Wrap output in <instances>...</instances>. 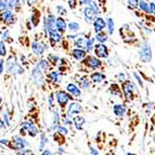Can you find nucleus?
I'll use <instances>...</instances> for the list:
<instances>
[{"label": "nucleus", "instance_id": "obj_1", "mask_svg": "<svg viewBox=\"0 0 155 155\" xmlns=\"http://www.w3.org/2000/svg\"><path fill=\"white\" fill-rule=\"evenodd\" d=\"M7 70L11 74H23L24 70L21 67V65L18 63V60L15 57H10L7 61Z\"/></svg>", "mask_w": 155, "mask_h": 155}, {"label": "nucleus", "instance_id": "obj_2", "mask_svg": "<svg viewBox=\"0 0 155 155\" xmlns=\"http://www.w3.org/2000/svg\"><path fill=\"white\" fill-rule=\"evenodd\" d=\"M122 89H123V93H124L125 98H126L127 101H131L134 100V94L136 92V88H134V86L132 85V83L130 80H124L123 81V86H122Z\"/></svg>", "mask_w": 155, "mask_h": 155}, {"label": "nucleus", "instance_id": "obj_3", "mask_svg": "<svg viewBox=\"0 0 155 155\" xmlns=\"http://www.w3.org/2000/svg\"><path fill=\"white\" fill-rule=\"evenodd\" d=\"M81 64L87 66L88 68H91V70H99L102 67V62L99 60V58L92 57V55H88V57L84 58V61Z\"/></svg>", "mask_w": 155, "mask_h": 155}, {"label": "nucleus", "instance_id": "obj_4", "mask_svg": "<svg viewBox=\"0 0 155 155\" xmlns=\"http://www.w3.org/2000/svg\"><path fill=\"white\" fill-rule=\"evenodd\" d=\"M85 18L86 22H92L98 15V7L94 2L91 1L90 5H87V8L85 9Z\"/></svg>", "mask_w": 155, "mask_h": 155}, {"label": "nucleus", "instance_id": "obj_5", "mask_svg": "<svg viewBox=\"0 0 155 155\" xmlns=\"http://www.w3.org/2000/svg\"><path fill=\"white\" fill-rule=\"evenodd\" d=\"M140 60L142 62H150L151 59H152V50H151L150 45L147 42H144L141 47V50H140Z\"/></svg>", "mask_w": 155, "mask_h": 155}, {"label": "nucleus", "instance_id": "obj_6", "mask_svg": "<svg viewBox=\"0 0 155 155\" xmlns=\"http://www.w3.org/2000/svg\"><path fill=\"white\" fill-rule=\"evenodd\" d=\"M45 73L41 72V71L39 70L38 67L35 66L34 67L33 72H31V80L34 81V84L36 86H41L42 84L45 83V76H44Z\"/></svg>", "mask_w": 155, "mask_h": 155}, {"label": "nucleus", "instance_id": "obj_7", "mask_svg": "<svg viewBox=\"0 0 155 155\" xmlns=\"http://www.w3.org/2000/svg\"><path fill=\"white\" fill-rule=\"evenodd\" d=\"M93 50H94V53H96L97 58H99V59H105V58L109 57V49L102 42L96 45V46L93 47Z\"/></svg>", "mask_w": 155, "mask_h": 155}, {"label": "nucleus", "instance_id": "obj_8", "mask_svg": "<svg viewBox=\"0 0 155 155\" xmlns=\"http://www.w3.org/2000/svg\"><path fill=\"white\" fill-rule=\"evenodd\" d=\"M71 96L70 94H67L65 91H62L60 90L57 92V101L58 103H59V105L63 109H65V106H66V104L68 103V101L71 100Z\"/></svg>", "mask_w": 155, "mask_h": 155}, {"label": "nucleus", "instance_id": "obj_9", "mask_svg": "<svg viewBox=\"0 0 155 155\" xmlns=\"http://www.w3.org/2000/svg\"><path fill=\"white\" fill-rule=\"evenodd\" d=\"M12 143H13L12 149H14V150H16V151L23 150V149H25V147L28 145V143L26 142V140L23 139L22 137H20V136H15V137L13 138Z\"/></svg>", "mask_w": 155, "mask_h": 155}, {"label": "nucleus", "instance_id": "obj_10", "mask_svg": "<svg viewBox=\"0 0 155 155\" xmlns=\"http://www.w3.org/2000/svg\"><path fill=\"white\" fill-rule=\"evenodd\" d=\"M0 20L3 23L10 24L15 22V16L13 14V12L11 10H3L2 12L0 13Z\"/></svg>", "mask_w": 155, "mask_h": 155}, {"label": "nucleus", "instance_id": "obj_11", "mask_svg": "<svg viewBox=\"0 0 155 155\" xmlns=\"http://www.w3.org/2000/svg\"><path fill=\"white\" fill-rule=\"evenodd\" d=\"M81 111H83V109H81V105H80L79 103H76V102H73V103H71L70 105H68V109H67V117L68 118H71V117H73L74 115H76V114H79L81 113Z\"/></svg>", "mask_w": 155, "mask_h": 155}, {"label": "nucleus", "instance_id": "obj_12", "mask_svg": "<svg viewBox=\"0 0 155 155\" xmlns=\"http://www.w3.org/2000/svg\"><path fill=\"white\" fill-rule=\"evenodd\" d=\"M22 128L26 130V132H28V134L31 137H36L38 134V128L36 125H34L31 122H24L22 124Z\"/></svg>", "mask_w": 155, "mask_h": 155}, {"label": "nucleus", "instance_id": "obj_13", "mask_svg": "<svg viewBox=\"0 0 155 155\" xmlns=\"http://www.w3.org/2000/svg\"><path fill=\"white\" fill-rule=\"evenodd\" d=\"M31 50H33L34 54H36L37 57H40L45 52L46 48H45V45L40 44V42H38V41H34L33 44H31Z\"/></svg>", "mask_w": 155, "mask_h": 155}, {"label": "nucleus", "instance_id": "obj_14", "mask_svg": "<svg viewBox=\"0 0 155 155\" xmlns=\"http://www.w3.org/2000/svg\"><path fill=\"white\" fill-rule=\"evenodd\" d=\"M105 25H106V23L103 18H96L93 20V27H94V31H96V33L103 31V29L105 28Z\"/></svg>", "mask_w": 155, "mask_h": 155}, {"label": "nucleus", "instance_id": "obj_15", "mask_svg": "<svg viewBox=\"0 0 155 155\" xmlns=\"http://www.w3.org/2000/svg\"><path fill=\"white\" fill-rule=\"evenodd\" d=\"M55 27H57V29L60 31V33H64L65 31H66V22H65V20L63 18H59L55 20Z\"/></svg>", "mask_w": 155, "mask_h": 155}, {"label": "nucleus", "instance_id": "obj_16", "mask_svg": "<svg viewBox=\"0 0 155 155\" xmlns=\"http://www.w3.org/2000/svg\"><path fill=\"white\" fill-rule=\"evenodd\" d=\"M113 112L117 117H123L126 113V106L123 104H116V105H114Z\"/></svg>", "mask_w": 155, "mask_h": 155}, {"label": "nucleus", "instance_id": "obj_17", "mask_svg": "<svg viewBox=\"0 0 155 155\" xmlns=\"http://www.w3.org/2000/svg\"><path fill=\"white\" fill-rule=\"evenodd\" d=\"M72 55L74 59L78 60V61H81L86 57V51L83 49H80V48H76V49H74L72 51Z\"/></svg>", "mask_w": 155, "mask_h": 155}, {"label": "nucleus", "instance_id": "obj_18", "mask_svg": "<svg viewBox=\"0 0 155 155\" xmlns=\"http://www.w3.org/2000/svg\"><path fill=\"white\" fill-rule=\"evenodd\" d=\"M75 46L83 49V48H86L87 46V39L85 38L84 35H80L78 37H75Z\"/></svg>", "mask_w": 155, "mask_h": 155}, {"label": "nucleus", "instance_id": "obj_19", "mask_svg": "<svg viewBox=\"0 0 155 155\" xmlns=\"http://www.w3.org/2000/svg\"><path fill=\"white\" fill-rule=\"evenodd\" d=\"M90 78L93 83H101V81H103L105 79V75L102 74L101 72H94L90 75Z\"/></svg>", "mask_w": 155, "mask_h": 155}, {"label": "nucleus", "instance_id": "obj_20", "mask_svg": "<svg viewBox=\"0 0 155 155\" xmlns=\"http://www.w3.org/2000/svg\"><path fill=\"white\" fill-rule=\"evenodd\" d=\"M48 77H49L50 81H52V83L60 84L62 81V77H61L59 72H50L49 74H48Z\"/></svg>", "mask_w": 155, "mask_h": 155}, {"label": "nucleus", "instance_id": "obj_21", "mask_svg": "<svg viewBox=\"0 0 155 155\" xmlns=\"http://www.w3.org/2000/svg\"><path fill=\"white\" fill-rule=\"evenodd\" d=\"M67 91L71 93V94H73L74 97H79L80 96V90L79 88H78L77 86L74 85V84H68L67 85Z\"/></svg>", "mask_w": 155, "mask_h": 155}, {"label": "nucleus", "instance_id": "obj_22", "mask_svg": "<svg viewBox=\"0 0 155 155\" xmlns=\"http://www.w3.org/2000/svg\"><path fill=\"white\" fill-rule=\"evenodd\" d=\"M74 124L76 125V128L78 130L83 129V125L85 124V118L83 116H76L74 117Z\"/></svg>", "mask_w": 155, "mask_h": 155}, {"label": "nucleus", "instance_id": "obj_23", "mask_svg": "<svg viewBox=\"0 0 155 155\" xmlns=\"http://www.w3.org/2000/svg\"><path fill=\"white\" fill-rule=\"evenodd\" d=\"M96 39L99 42H102V44H103V42H105L106 40H107V35H106L103 31H99V33H97Z\"/></svg>", "mask_w": 155, "mask_h": 155}, {"label": "nucleus", "instance_id": "obj_24", "mask_svg": "<svg viewBox=\"0 0 155 155\" xmlns=\"http://www.w3.org/2000/svg\"><path fill=\"white\" fill-rule=\"evenodd\" d=\"M37 67H38L41 72L45 73L48 68H49V63H48V61H46V60H41V61L37 64Z\"/></svg>", "mask_w": 155, "mask_h": 155}, {"label": "nucleus", "instance_id": "obj_25", "mask_svg": "<svg viewBox=\"0 0 155 155\" xmlns=\"http://www.w3.org/2000/svg\"><path fill=\"white\" fill-rule=\"evenodd\" d=\"M138 5L140 7V9L142 11H144L145 13H151V9H150V5H149V3H147L145 1H143V0H141L140 2H138Z\"/></svg>", "mask_w": 155, "mask_h": 155}, {"label": "nucleus", "instance_id": "obj_26", "mask_svg": "<svg viewBox=\"0 0 155 155\" xmlns=\"http://www.w3.org/2000/svg\"><path fill=\"white\" fill-rule=\"evenodd\" d=\"M110 91H111V93H113L114 96L122 97V90H119L118 86H117L116 84H113V85L111 86V88H110Z\"/></svg>", "mask_w": 155, "mask_h": 155}, {"label": "nucleus", "instance_id": "obj_27", "mask_svg": "<svg viewBox=\"0 0 155 155\" xmlns=\"http://www.w3.org/2000/svg\"><path fill=\"white\" fill-rule=\"evenodd\" d=\"M67 27H68V29H70L72 33H76V31H78L80 28L79 24L76 23V22H71V23L67 25Z\"/></svg>", "mask_w": 155, "mask_h": 155}, {"label": "nucleus", "instance_id": "obj_28", "mask_svg": "<svg viewBox=\"0 0 155 155\" xmlns=\"http://www.w3.org/2000/svg\"><path fill=\"white\" fill-rule=\"evenodd\" d=\"M59 113H58V111H54L53 112V120H52V128L53 129H55L59 125Z\"/></svg>", "mask_w": 155, "mask_h": 155}, {"label": "nucleus", "instance_id": "obj_29", "mask_svg": "<svg viewBox=\"0 0 155 155\" xmlns=\"http://www.w3.org/2000/svg\"><path fill=\"white\" fill-rule=\"evenodd\" d=\"M80 86L83 87L84 89H88L89 88V79H88V77H86V76H84V77H81L80 78Z\"/></svg>", "mask_w": 155, "mask_h": 155}, {"label": "nucleus", "instance_id": "obj_30", "mask_svg": "<svg viewBox=\"0 0 155 155\" xmlns=\"http://www.w3.org/2000/svg\"><path fill=\"white\" fill-rule=\"evenodd\" d=\"M53 139L59 143H64V141H65L64 134H59V132H55V134H53Z\"/></svg>", "mask_w": 155, "mask_h": 155}, {"label": "nucleus", "instance_id": "obj_31", "mask_svg": "<svg viewBox=\"0 0 155 155\" xmlns=\"http://www.w3.org/2000/svg\"><path fill=\"white\" fill-rule=\"evenodd\" d=\"M93 47H94V38H89L87 40V46H86V49L88 50V52H90L91 50L93 49Z\"/></svg>", "mask_w": 155, "mask_h": 155}, {"label": "nucleus", "instance_id": "obj_32", "mask_svg": "<svg viewBox=\"0 0 155 155\" xmlns=\"http://www.w3.org/2000/svg\"><path fill=\"white\" fill-rule=\"evenodd\" d=\"M59 60H60L59 57H57V55H53V54L48 55V61H49L50 64H52V65H57Z\"/></svg>", "mask_w": 155, "mask_h": 155}, {"label": "nucleus", "instance_id": "obj_33", "mask_svg": "<svg viewBox=\"0 0 155 155\" xmlns=\"http://www.w3.org/2000/svg\"><path fill=\"white\" fill-rule=\"evenodd\" d=\"M107 27H109V34H113L114 33V28H115V24L112 18L107 20Z\"/></svg>", "mask_w": 155, "mask_h": 155}, {"label": "nucleus", "instance_id": "obj_34", "mask_svg": "<svg viewBox=\"0 0 155 155\" xmlns=\"http://www.w3.org/2000/svg\"><path fill=\"white\" fill-rule=\"evenodd\" d=\"M5 54H7V49H5V42L0 41V57H5Z\"/></svg>", "mask_w": 155, "mask_h": 155}, {"label": "nucleus", "instance_id": "obj_35", "mask_svg": "<svg viewBox=\"0 0 155 155\" xmlns=\"http://www.w3.org/2000/svg\"><path fill=\"white\" fill-rule=\"evenodd\" d=\"M8 1L9 0H0V10H7L8 9Z\"/></svg>", "mask_w": 155, "mask_h": 155}, {"label": "nucleus", "instance_id": "obj_36", "mask_svg": "<svg viewBox=\"0 0 155 155\" xmlns=\"http://www.w3.org/2000/svg\"><path fill=\"white\" fill-rule=\"evenodd\" d=\"M57 129H58V132H59V134H64V136H66V134H68L67 129L65 128V127H63V126H58V127H57Z\"/></svg>", "mask_w": 155, "mask_h": 155}, {"label": "nucleus", "instance_id": "obj_37", "mask_svg": "<svg viewBox=\"0 0 155 155\" xmlns=\"http://www.w3.org/2000/svg\"><path fill=\"white\" fill-rule=\"evenodd\" d=\"M3 119H5V126H10V119H9V115L7 112L3 114Z\"/></svg>", "mask_w": 155, "mask_h": 155}, {"label": "nucleus", "instance_id": "obj_38", "mask_svg": "<svg viewBox=\"0 0 155 155\" xmlns=\"http://www.w3.org/2000/svg\"><path fill=\"white\" fill-rule=\"evenodd\" d=\"M68 5L72 9H75L77 7V0H68Z\"/></svg>", "mask_w": 155, "mask_h": 155}, {"label": "nucleus", "instance_id": "obj_39", "mask_svg": "<svg viewBox=\"0 0 155 155\" xmlns=\"http://www.w3.org/2000/svg\"><path fill=\"white\" fill-rule=\"evenodd\" d=\"M57 10H58V12H59L60 14H63V15H64V14H66V10H65L63 7H61V5H58Z\"/></svg>", "mask_w": 155, "mask_h": 155}, {"label": "nucleus", "instance_id": "obj_40", "mask_svg": "<svg viewBox=\"0 0 155 155\" xmlns=\"http://www.w3.org/2000/svg\"><path fill=\"white\" fill-rule=\"evenodd\" d=\"M47 143V138L45 134H41V142H40V149H42L44 147V145Z\"/></svg>", "mask_w": 155, "mask_h": 155}, {"label": "nucleus", "instance_id": "obj_41", "mask_svg": "<svg viewBox=\"0 0 155 155\" xmlns=\"http://www.w3.org/2000/svg\"><path fill=\"white\" fill-rule=\"evenodd\" d=\"M79 3L81 5H88L91 3V0H79Z\"/></svg>", "mask_w": 155, "mask_h": 155}, {"label": "nucleus", "instance_id": "obj_42", "mask_svg": "<svg viewBox=\"0 0 155 155\" xmlns=\"http://www.w3.org/2000/svg\"><path fill=\"white\" fill-rule=\"evenodd\" d=\"M8 35H9V31H3V33H0V36H1V38H2V39H7V38H8Z\"/></svg>", "mask_w": 155, "mask_h": 155}, {"label": "nucleus", "instance_id": "obj_43", "mask_svg": "<svg viewBox=\"0 0 155 155\" xmlns=\"http://www.w3.org/2000/svg\"><path fill=\"white\" fill-rule=\"evenodd\" d=\"M138 2H139V1H138V0H129V3H130V7H137L138 5Z\"/></svg>", "mask_w": 155, "mask_h": 155}, {"label": "nucleus", "instance_id": "obj_44", "mask_svg": "<svg viewBox=\"0 0 155 155\" xmlns=\"http://www.w3.org/2000/svg\"><path fill=\"white\" fill-rule=\"evenodd\" d=\"M3 73V61L0 57V74H2Z\"/></svg>", "mask_w": 155, "mask_h": 155}, {"label": "nucleus", "instance_id": "obj_45", "mask_svg": "<svg viewBox=\"0 0 155 155\" xmlns=\"http://www.w3.org/2000/svg\"><path fill=\"white\" fill-rule=\"evenodd\" d=\"M118 80L119 81H122V83L125 80V75L123 74V73H120V74L118 75Z\"/></svg>", "mask_w": 155, "mask_h": 155}, {"label": "nucleus", "instance_id": "obj_46", "mask_svg": "<svg viewBox=\"0 0 155 155\" xmlns=\"http://www.w3.org/2000/svg\"><path fill=\"white\" fill-rule=\"evenodd\" d=\"M150 9H151V12H152V13H155V3H154V2H151Z\"/></svg>", "mask_w": 155, "mask_h": 155}, {"label": "nucleus", "instance_id": "obj_47", "mask_svg": "<svg viewBox=\"0 0 155 155\" xmlns=\"http://www.w3.org/2000/svg\"><path fill=\"white\" fill-rule=\"evenodd\" d=\"M0 143H2V144H5V145H10L8 140H0Z\"/></svg>", "mask_w": 155, "mask_h": 155}, {"label": "nucleus", "instance_id": "obj_48", "mask_svg": "<svg viewBox=\"0 0 155 155\" xmlns=\"http://www.w3.org/2000/svg\"><path fill=\"white\" fill-rule=\"evenodd\" d=\"M134 77L137 78V79H138V81H139V84H140V86H141V87H142V86H143V84H142V81H141V79H140V78H139V76H138L137 74H134Z\"/></svg>", "mask_w": 155, "mask_h": 155}, {"label": "nucleus", "instance_id": "obj_49", "mask_svg": "<svg viewBox=\"0 0 155 155\" xmlns=\"http://www.w3.org/2000/svg\"><path fill=\"white\" fill-rule=\"evenodd\" d=\"M90 150H91V154H99L98 151H96L94 149H92V147H90Z\"/></svg>", "mask_w": 155, "mask_h": 155}, {"label": "nucleus", "instance_id": "obj_50", "mask_svg": "<svg viewBox=\"0 0 155 155\" xmlns=\"http://www.w3.org/2000/svg\"><path fill=\"white\" fill-rule=\"evenodd\" d=\"M42 154H52V153H51V152H49L48 150H45L44 152H42Z\"/></svg>", "mask_w": 155, "mask_h": 155}, {"label": "nucleus", "instance_id": "obj_51", "mask_svg": "<svg viewBox=\"0 0 155 155\" xmlns=\"http://www.w3.org/2000/svg\"><path fill=\"white\" fill-rule=\"evenodd\" d=\"M1 128H3V122L0 119V129H1Z\"/></svg>", "mask_w": 155, "mask_h": 155}, {"label": "nucleus", "instance_id": "obj_52", "mask_svg": "<svg viewBox=\"0 0 155 155\" xmlns=\"http://www.w3.org/2000/svg\"><path fill=\"white\" fill-rule=\"evenodd\" d=\"M1 102H2V99H1V97H0V104H1Z\"/></svg>", "mask_w": 155, "mask_h": 155}]
</instances>
